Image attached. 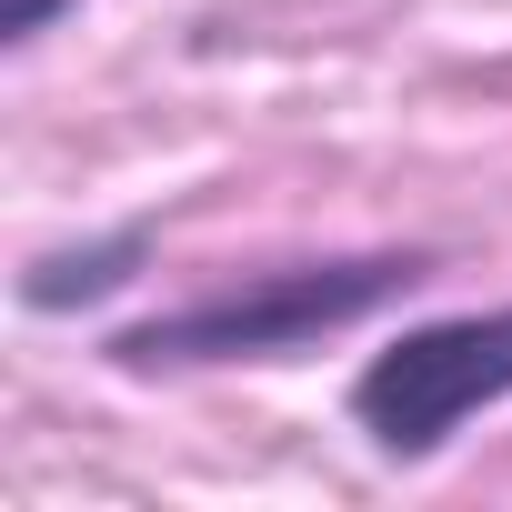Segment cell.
Returning <instances> with one entry per match:
<instances>
[{"mask_svg":"<svg viewBox=\"0 0 512 512\" xmlns=\"http://www.w3.org/2000/svg\"><path fill=\"white\" fill-rule=\"evenodd\" d=\"M61 11H81V0H0V41H11V51H31Z\"/></svg>","mask_w":512,"mask_h":512,"instance_id":"cell-4","label":"cell"},{"mask_svg":"<svg viewBox=\"0 0 512 512\" xmlns=\"http://www.w3.org/2000/svg\"><path fill=\"white\" fill-rule=\"evenodd\" d=\"M432 272V251H362V262H292L262 282H231L211 302H181L161 322H131L111 342L121 372H201V362H292L322 332L372 322L382 302H402Z\"/></svg>","mask_w":512,"mask_h":512,"instance_id":"cell-1","label":"cell"},{"mask_svg":"<svg viewBox=\"0 0 512 512\" xmlns=\"http://www.w3.org/2000/svg\"><path fill=\"white\" fill-rule=\"evenodd\" d=\"M141 262H151V231L121 221V231H101V241H81V251H41V262L21 272V302H31V312H91V302H111Z\"/></svg>","mask_w":512,"mask_h":512,"instance_id":"cell-3","label":"cell"},{"mask_svg":"<svg viewBox=\"0 0 512 512\" xmlns=\"http://www.w3.org/2000/svg\"><path fill=\"white\" fill-rule=\"evenodd\" d=\"M492 402H512V302L502 312H462V322H422V332L382 342L362 362V382H352V422L392 462L442 452Z\"/></svg>","mask_w":512,"mask_h":512,"instance_id":"cell-2","label":"cell"}]
</instances>
